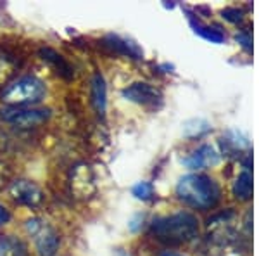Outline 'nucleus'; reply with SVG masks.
I'll use <instances>...</instances> for the list:
<instances>
[{"instance_id": "1", "label": "nucleus", "mask_w": 259, "mask_h": 256, "mask_svg": "<svg viewBox=\"0 0 259 256\" xmlns=\"http://www.w3.org/2000/svg\"><path fill=\"white\" fill-rule=\"evenodd\" d=\"M177 194L187 206L195 209H211L218 204L221 191L211 177L192 173L178 182Z\"/></svg>"}, {"instance_id": "2", "label": "nucleus", "mask_w": 259, "mask_h": 256, "mask_svg": "<svg viewBox=\"0 0 259 256\" xmlns=\"http://www.w3.org/2000/svg\"><path fill=\"white\" fill-rule=\"evenodd\" d=\"M152 234L159 241L169 242V244L189 242L199 236V220L192 213L180 211L154 222Z\"/></svg>"}, {"instance_id": "3", "label": "nucleus", "mask_w": 259, "mask_h": 256, "mask_svg": "<svg viewBox=\"0 0 259 256\" xmlns=\"http://www.w3.org/2000/svg\"><path fill=\"white\" fill-rule=\"evenodd\" d=\"M47 94L45 83L36 77H19L4 87L0 92L2 102L9 104V107H26L40 102Z\"/></svg>"}, {"instance_id": "4", "label": "nucleus", "mask_w": 259, "mask_h": 256, "mask_svg": "<svg viewBox=\"0 0 259 256\" xmlns=\"http://www.w3.org/2000/svg\"><path fill=\"white\" fill-rule=\"evenodd\" d=\"M26 232L33 239L36 253L40 256H56L59 251L61 239L54 227L40 218H31L26 222Z\"/></svg>"}, {"instance_id": "5", "label": "nucleus", "mask_w": 259, "mask_h": 256, "mask_svg": "<svg viewBox=\"0 0 259 256\" xmlns=\"http://www.w3.org/2000/svg\"><path fill=\"white\" fill-rule=\"evenodd\" d=\"M6 123H11L19 128H31L38 127L49 120V111L45 109H33V107H6L0 113Z\"/></svg>"}, {"instance_id": "6", "label": "nucleus", "mask_w": 259, "mask_h": 256, "mask_svg": "<svg viewBox=\"0 0 259 256\" xmlns=\"http://www.w3.org/2000/svg\"><path fill=\"white\" fill-rule=\"evenodd\" d=\"M9 196L14 203L28 208H40L44 204V192L31 180H16L9 187Z\"/></svg>"}, {"instance_id": "7", "label": "nucleus", "mask_w": 259, "mask_h": 256, "mask_svg": "<svg viewBox=\"0 0 259 256\" xmlns=\"http://www.w3.org/2000/svg\"><path fill=\"white\" fill-rule=\"evenodd\" d=\"M123 97L132 100V102L142 104V106H149V104H156L161 100V92L150 83H132L130 87L123 90Z\"/></svg>"}, {"instance_id": "8", "label": "nucleus", "mask_w": 259, "mask_h": 256, "mask_svg": "<svg viewBox=\"0 0 259 256\" xmlns=\"http://www.w3.org/2000/svg\"><path fill=\"white\" fill-rule=\"evenodd\" d=\"M220 161L218 153L211 145H200L197 151L190 154V156L183 158V165L190 170H202L206 166H212Z\"/></svg>"}, {"instance_id": "9", "label": "nucleus", "mask_w": 259, "mask_h": 256, "mask_svg": "<svg viewBox=\"0 0 259 256\" xmlns=\"http://www.w3.org/2000/svg\"><path fill=\"white\" fill-rule=\"evenodd\" d=\"M92 104H94L95 111L99 115L106 113L107 106V89H106V82H104L102 75L95 73L92 78Z\"/></svg>"}, {"instance_id": "10", "label": "nucleus", "mask_w": 259, "mask_h": 256, "mask_svg": "<svg viewBox=\"0 0 259 256\" xmlns=\"http://www.w3.org/2000/svg\"><path fill=\"white\" fill-rule=\"evenodd\" d=\"M0 256H26V246L12 236L0 237Z\"/></svg>"}, {"instance_id": "11", "label": "nucleus", "mask_w": 259, "mask_h": 256, "mask_svg": "<svg viewBox=\"0 0 259 256\" xmlns=\"http://www.w3.org/2000/svg\"><path fill=\"white\" fill-rule=\"evenodd\" d=\"M233 194L237 199L240 201H247L252 196V177H250L249 170H244L239 175V178L233 184Z\"/></svg>"}, {"instance_id": "12", "label": "nucleus", "mask_w": 259, "mask_h": 256, "mask_svg": "<svg viewBox=\"0 0 259 256\" xmlns=\"http://www.w3.org/2000/svg\"><path fill=\"white\" fill-rule=\"evenodd\" d=\"M107 42H109V45L112 49L119 50V52H123V54H128V56L133 57V59H140V57H142V52L139 50V47H137L135 44H132V42L123 40V39H119V36H116V35L107 36Z\"/></svg>"}, {"instance_id": "13", "label": "nucleus", "mask_w": 259, "mask_h": 256, "mask_svg": "<svg viewBox=\"0 0 259 256\" xmlns=\"http://www.w3.org/2000/svg\"><path fill=\"white\" fill-rule=\"evenodd\" d=\"M40 52H41V56H44V59H47L49 62H52L54 68L59 71L61 75H64V77H68V78L71 77V68H69V64H68V62H66L64 59H62L61 54H57L56 50H52V49H49V47L41 49Z\"/></svg>"}, {"instance_id": "14", "label": "nucleus", "mask_w": 259, "mask_h": 256, "mask_svg": "<svg viewBox=\"0 0 259 256\" xmlns=\"http://www.w3.org/2000/svg\"><path fill=\"white\" fill-rule=\"evenodd\" d=\"M190 24H192V28H194V31L197 33V35L204 36V39L212 42V44H221L223 39H225V35L220 30H214V28H209V26H204V24H200L199 21L195 23V21L190 19Z\"/></svg>"}, {"instance_id": "15", "label": "nucleus", "mask_w": 259, "mask_h": 256, "mask_svg": "<svg viewBox=\"0 0 259 256\" xmlns=\"http://www.w3.org/2000/svg\"><path fill=\"white\" fill-rule=\"evenodd\" d=\"M209 130V123L204 120H192L187 121L185 127H183V132H185L187 137H195V135H202Z\"/></svg>"}, {"instance_id": "16", "label": "nucleus", "mask_w": 259, "mask_h": 256, "mask_svg": "<svg viewBox=\"0 0 259 256\" xmlns=\"http://www.w3.org/2000/svg\"><path fill=\"white\" fill-rule=\"evenodd\" d=\"M132 192L137 199H142V201H147L154 196V189L149 182H139L135 187L132 189Z\"/></svg>"}, {"instance_id": "17", "label": "nucleus", "mask_w": 259, "mask_h": 256, "mask_svg": "<svg viewBox=\"0 0 259 256\" xmlns=\"http://www.w3.org/2000/svg\"><path fill=\"white\" fill-rule=\"evenodd\" d=\"M9 220H11V213H9V209L4 208L2 204H0V225H6Z\"/></svg>"}, {"instance_id": "18", "label": "nucleus", "mask_w": 259, "mask_h": 256, "mask_svg": "<svg viewBox=\"0 0 259 256\" xmlns=\"http://www.w3.org/2000/svg\"><path fill=\"white\" fill-rule=\"evenodd\" d=\"M159 256H183L180 253H173V251H164V253H161Z\"/></svg>"}, {"instance_id": "19", "label": "nucleus", "mask_w": 259, "mask_h": 256, "mask_svg": "<svg viewBox=\"0 0 259 256\" xmlns=\"http://www.w3.org/2000/svg\"><path fill=\"white\" fill-rule=\"evenodd\" d=\"M0 140H2V137H0Z\"/></svg>"}]
</instances>
